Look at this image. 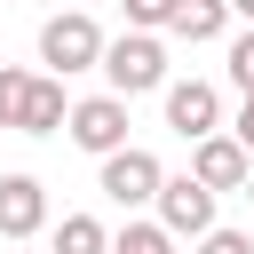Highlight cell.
Segmentation results:
<instances>
[{"instance_id": "6da1fadb", "label": "cell", "mask_w": 254, "mask_h": 254, "mask_svg": "<svg viewBox=\"0 0 254 254\" xmlns=\"http://www.w3.org/2000/svg\"><path fill=\"white\" fill-rule=\"evenodd\" d=\"M103 79H111L119 95H151V87H167V40L143 32V24H127V32L103 48Z\"/></svg>"}, {"instance_id": "7a4b0ae2", "label": "cell", "mask_w": 254, "mask_h": 254, "mask_svg": "<svg viewBox=\"0 0 254 254\" xmlns=\"http://www.w3.org/2000/svg\"><path fill=\"white\" fill-rule=\"evenodd\" d=\"M103 48H111V40H103L95 16H79V8H64V16L40 24V64L64 71V79H71V71H103Z\"/></svg>"}, {"instance_id": "3957f363", "label": "cell", "mask_w": 254, "mask_h": 254, "mask_svg": "<svg viewBox=\"0 0 254 254\" xmlns=\"http://www.w3.org/2000/svg\"><path fill=\"white\" fill-rule=\"evenodd\" d=\"M159 183H167V167H159L143 143H119V151L103 159V175H95V190H103L111 206H127V214H135V206H151V198H159Z\"/></svg>"}, {"instance_id": "277c9868", "label": "cell", "mask_w": 254, "mask_h": 254, "mask_svg": "<svg viewBox=\"0 0 254 254\" xmlns=\"http://www.w3.org/2000/svg\"><path fill=\"white\" fill-rule=\"evenodd\" d=\"M87 159H111L119 143H127V95L111 87V95H87V103H71V127H64Z\"/></svg>"}, {"instance_id": "5b68a950", "label": "cell", "mask_w": 254, "mask_h": 254, "mask_svg": "<svg viewBox=\"0 0 254 254\" xmlns=\"http://www.w3.org/2000/svg\"><path fill=\"white\" fill-rule=\"evenodd\" d=\"M214 183H198V175H167L159 183V222L175 230V238H206L214 230Z\"/></svg>"}, {"instance_id": "8992f818", "label": "cell", "mask_w": 254, "mask_h": 254, "mask_svg": "<svg viewBox=\"0 0 254 254\" xmlns=\"http://www.w3.org/2000/svg\"><path fill=\"white\" fill-rule=\"evenodd\" d=\"M167 127H175L183 143L214 135V127H222V87H214V79H167Z\"/></svg>"}, {"instance_id": "52a82bcc", "label": "cell", "mask_w": 254, "mask_h": 254, "mask_svg": "<svg viewBox=\"0 0 254 254\" xmlns=\"http://www.w3.org/2000/svg\"><path fill=\"white\" fill-rule=\"evenodd\" d=\"M190 175H198V183H214V190H238V183L254 175V151H246L238 135H222V127H214V135H198V143H190Z\"/></svg>"}, {"instance_id": "ba28073f", "label": "cell", "mask_w": 254, "mask_h": 254, "mask_svg": "<svg viewBox=\"0 0 254 254\" xmlns=\"http://www.w3.org/2000/svg\"><path fill=\"white\" fill-rule=\"evenodd\" d=\"M32 230H48L40 175H0V238H32Z\"/></svg>"}, {"instance_id": "9c48e42d", "label": "cell", "mask_w": 254, "mask_h": 254, "mask_svg": "<svg viewBox=\"0 0 254 254\" xmlns=\"http://www.w3.org/2000/svg\"><path fill=\"white\" fill-rule=\"evenodd\" d=\"M230 16H238L230 0H175V24H167V32H175V40H190V48H206V40H222V32H230Z\"/></svg>"}, {"instance_id": "30bf717a", "label": "cell", "mask_w": 254, "mask_h": 254, "mask_svg": "<svg viewBox=\"0 0 254 254\" xmlns=\"http://www.w3.org/2000/svg\"><path fill=\"white\" fill-rule=\"evenodd\" d=\"M56 127H71L64 71H56V79H32V103H24V127H16V135H56Z\"/></svg>"}, {"instance_id": "8fae6325", "label": "cell", "mask_w": 254, "mask_h": 254, "mask_svg": "<svg viewBox=\"0 0 254 254\" xmlns=\"http://www.w3.org/2000/svg\"><path fill=\"white\" fill-rule=\"evenodd\" d=\"M56 254H111V230L95 214H64L56 222Z\"/></svg>"}, {"instance_id": "7c38bea8", "label": "cell", "mask_w": 254, "mask_h": 254, "mask_svg": "<svg viewBox=\"0 0 254 254\" xmlns=\"http://www.w3.org/2000/svg\"><path fill=\"white\" fill-rule=\"evenodd\" d=\"M111 254H175V230H167V222H127V230L111 238Z\"/></svg>"}, {"instance_id": "4fadbf2b", "label": "cell", "mask_w": 254, "mask_h": 254, "mask_svg": "<svg viewBox=\"0 0 254 254\" xmlns=\"http://www.w3.org/2000/svg\"><path fill=\"white\" fill-rule=\"evenodd\" d=\"M24 103H32V71H0V127H24Z\"/></svg>"}, {"instance_id": "5bb4252c", "label": "cell", "mask_w": 254, "mask_h": 254, "mask_svg": "<svg viewBox=\"0 0 254 254\" xmlns=\"http://www.w3.org/2000/svg\"><path fill=\"white\" fill-rule=\"evenodd\" d=\"M127 24H143V32H167V24H175V0H127Z\"/></svg>"}, {"instance_id": "9a60e30c", "label": "cell", "mask_w": 254, "mask_h": 254, "mask_svg": "<svg viewBox=\"0 0 254 254\" xmlns=\"http://www.w3.org/2000/svg\"><path fill=\"white\" fill-rule=\"evenodd\" d=\"M230 87H254V24L230 40Z\"/></svg>"}, {"instance_id": "2e32d148", "label": "cell", "mask_w": 254, "mask_h": 254, "mask_svg": "<svg viewBox=\"0 0 254 254\" xmlns=\"http://www.w3.org/2000/svg\"><path fill=\"white\" fill-rule=\"evenodd\" d=\"M198 254H254V238H246V230H206Z\"/></svg>"}, {"instance_id": "e0dca14e", "label": "cell", "mask_w": 254, "mask_h": 254, "mask_svg": "<svg viewBox=\"0 0 254 254\" xmlns=\"http://www.w3.org/2000/svg\"><path fill=\"white\" fill-rule=\"evenodd\" d=\"M230 135H238V143L254 151V87H246V103H238V119H230Z\"/></svg>"}, {"instance_id": "ac0fdd59", "label": "cell", "mask_w": 254, "mask_h": 254, "mask_svg": "<svg viewBox=\"0 0 254 254\" xmlns=\"http://www.w3.org/2000/svg\"><path fill=\"white\" fill-rule=\"evenodd\" d=\"M230 8H238V16H246V24H254V0H230Z\"/></svg>"}]
</instances>
